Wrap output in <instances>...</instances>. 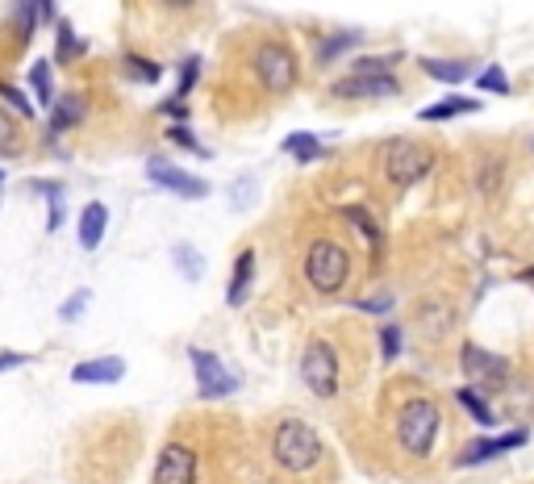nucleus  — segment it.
<instances>
[{
	"instance_id": "obj_26",
	"label": "nucleus",
	"mask_w": 534,
	"mask_h": 484,
	"mask_svg": "<svg viewBox=\"0 0 534 484\" xmlns=\"http://www.w3.org/2000/svg\"><path fill=\"white\" fill-rule=\"evenodd\" d=\"M21 150V134H17V121H13L9 109H0V155L9 159Z\"/></svg>"
},
{
	"instance_id": "obj_38",
	"label": "nucleus",
	"mask_w": 534,
	"mask_h": 484,
	"mask_svg": "<svg viewBox=\"0 0 534 484\" xmlns=\"http://www.w3.org/2000/svg\"><path fill=\"white\" fill-rule=\"evenodd\" d=\"M26 364H30V359L17 355V351H5V355H0V372H13V367H26Z\"/></svg>"
},
{
	"instance_id": "obj_23",
	"label": "nucleus",
	"mask_w": 534,
	"mask_h": 484,
	"mask_svg": "<svg viewBox=\"0 0 534 484\" xmlns=\"http://www.w3.org/2000/svg\"><path fill=\"white\" fill-rule=\"evenodd\" d=\"M30 84H34V97H38L42 109H50V100H55V84H50V59H38L30 67Z\"/></svg>"
},
{
	"instance_id": "obj_36",
	"label": "nucleus",
	"mask_w": 534,
	"mask_h": 484,
	"mask_svg": "<svg viewBox=\"0 0 534 484\" xmlns=\"http://www.w3.org/2000/svg\"><path fill=\"white\" fill-rule=\"evenodd\" d=\"M355 309H364V314H388V309H393V297H372V301H359Z\"/></svg>"
},
{
	"instance_id": "obj_16",
	"label": "nucleus",
	"mask_w": 534,
	"mask_h": 484,
	"mask_svg": "<svg viewBox=\"0 0 534 484\" xmlns=\"http://www.w3.org/2000/svg\"><path fill=\"white\" fill-rule=\"evenodd\" d=\"M255 280V251H242L234 263V276H230V288H226V301L230 305H242L247 301V288Z\"/></svg>"
},
{
	"instance_id": "obj_30",
	"label": "nucleus",
	"mask_w": 534,
	"mask_h": 484,
	"mask_svg": "<svg viewBox=\"0 0 534 484\" xmlns=\"http://www.w3.org/2000/svg\"><path fill=\"white\" fill-rule=\"evenodd\" d=\"M168 139H171V142H176V147L192 150V155L209 159V150H205V147H200V142H197V139H192V129H189V126H171V129H168Z\"/></svg>"
},
{
	"instance_id": "obj_1",
	"label": "nucleus",
	"mask_w": 534,
	"mask_h": 484,
	"mask_svg": "<svg viewBox=\"0 0 534 484\" xmlns=\"http://www.w3.org/2000/svg\"><path fill=\"white\" fill-rule=\"evenodd\" d=\"M396 63H401L396 50H388V55H367V59H359L343 79H334L330 97H338V100H385V97H396V92H401V76H393Z\"/></svg>"
},
{
	"instance_id": "obj_27",
	"label": "nucleus",
	"mask_w": 534,
	"mask_h": 484,
	"mask_svg": "<svg viewBox=\"0 0 534 484\" xmlns=\"http://www.w3.org/2000/svg\"><path fill=\"white\" fill-rule=\"evenodd\" d=\"M126 71H129V79H142V84H155L159 76H163V67L159 63H150V59H142V55H126Z\"/></svg>"
},
{
	"instance_id": "obj_37",
	"label": "nucleus",
	"mask_w": 534,
	"mask_h": 484,
	"mask_svg": "<svg viewBox=\"0 0 534 484\" xmlns=\"http://www.w3.org/2000/svg\"><path fill=\"white\" fill-rule=\"evenodd\" d=\"M497 171H501V163H497V159H488L485 171H480V192H493V176H497Z\"/></svg>"
},
{
	"instance_id": "obj_12",
	"label": "nucleus",
	"mask_w": 534,
	"mask_h": 484,
	"mask_svg": "<svg viewBox=\"0 0 534 484\" xmlns=\"http://www.w3.org/2000/svg\"><path fill=\"white\" fill-rule=\"evenodd\" d=\"M121 376H126V359H118V355L84 359V364L71 367V380H76V385H118Z\"/></svg>"
},
{
	"instance_id": "obj_11",
	"label": "nucleus",
	"mask_w": 534,
	"mask_h": 484,
	"mask_svg": "<svg viewBox=\"0 0 534 484\" xmlns=\"http://www.w3.org/2000/svg\"><path fill=\"white\" fill-rule=\"evenodd\" d=\"M155 484H197V455L184 443H168L159 451Z\"/></svg>"
},
{
	"instance_id": "obj_39",
	"label": "nucleus",
	"mask_w": 534,
	"mask_h": 484,
	"mask_svg": "<svg viewBox=\"0 0 534 484\" xmlns=\"http://www.w3.org/2000/svg\"><path fill=\"white\" fill-rule=\"evenodd\" d=\"M168 5H176V9H184V5H192V0H168Z\"/></svg>"
},
{
	"instance_id": "obj_17",
	"label": "nucleus",
	"mask_w": 534,
	"mask_h": 484,
	"mask_svg": "<svg viewBox=\"0 0 534 484\" xmlns=\"http://www.w3.org/2000/svg\"><path fill=\"white\" fill-rule=\"evenodd\" d=\"M343 218L351 221V226H355L359 234L367 238V242H372V251L385 247V230H380V221H376V213H372V209H364V205H346V209H343Z\"/></svg>"
},
{
	"instance_id": "obj_34",
	"label": "nucleus",
	"mask_w": 534,
	"mask_h": 484,
	"mask_svg": "<svg viewBox=\"0 0 534 484\" xmlns=\"http://www.w3.org/2000/svg\"><path fill=\"white\" fill-rule=\"evenodd\" d=\"M380 343H385V359H396V351H401V330H396V326H385Z\"/></svg>"
},
{
	"instance_id": "obj_25",
	"label": "nucleus",
	"mask_w": 534,
	"mask_h": 484,
	"mask_svg": "<svg viewBox=\"0 0 534 484\" xmlns=\"http://www.w3.org/2000/svg\"><path fill=\"white\" fill-rule=\"evenodd\" d=\"M84 50H88V46L76 38V30H71L67 21H59V46H55V63H71V59H79Z\"/></svg>"
},
{
	"instance_id": "obj_8",
	"label": "nucleus",
	"mask_w": 534,
	"mask_h": 484,
	"mask_svg": "<svg viewBox=\"0 0 534 484\" xmlns=\"http://www.w3.org/2000/svg\"><path fill=\"white\" fill-rule=\"evenodd\" d=\"M189 359H192V367H197V393H200V401H221V396H230L238 388V376L230 372V367L221 364L213 351L192 346Z\"/></svg>"
},
{
	"instance_id": "obj_6",
	"label": "nucleus",
	"mask_w": 534,
	"mask_h": 484,
	"mask_svg": "<svg viewBox=\"0 0 534 484\" xmlns=\"http://www.w3.org/2000/svg\"><path fill=\"white\" fill-rule=\"evenodd\" d=\"M435 150L430 147H422V142H414V139H396V142H388V150H385V180L393 188H414L417 180H426L430 171H435Z\"/></svg>"
},
{
	"instance_id": "obj_19",
	"label": "nucleus",
	"mask_w": 534,
	"mask_h": 484,
	"mask_svg": "<svg viewBox=\"0 0 534 484\" xmlns=\"http://www.w3.org/2000/svg\"><path fill=\"white\" fill-rule=\"evenodd\" d=\"M422 71L443 79V84H459V79L472 76V63H464V59H422Z\"/></svg>"
},
{
	"instance_id": "obj_35",
	"label": "nucleus",
	"mask_w": 534,
	"mask_h": 484,
	"mask_svg": "<svg viewBox=\"0 0 534 484\" xmlns=\"http://www.w3.org/2000/svg\"><path fill=\"white\" fill-rule=\"evenodd\" d=\"M159 113H168V118H176V121H189V105H184L180 97L163 100V105H159Z\"/></svg>"
},
{
	"instance_id": "obj_28",
	"label": "nucleus",
	"mask_w": 534,
	"mask_h": 484,
	"mask_svg": "<svg viewBox=\"0 0 534 484\" xmlns=\"http://www.w3.org/2000/svg\"><path fill=\"white\" fill-rule=\"evenodd\" d=\"M0 100H9V105H13V109H17L26 121H30L34 113H38V109H34V105H30V97H26V92H21V88H13V84H0Z\"/></svg>"
},
{
	"instance_id": "obj_24",
	"label": "nucleus",
	"mask_w": 534,
	"mask_h": 484,
	"mask_svg": "<svg viewBox=\"0 0 534 484\" xmlns=\"http://www.w3.org/2000/svg\"><path fill=\"white\" fill-rule=\"evenodd\" d=\"M459 406H464L467 414H472V417H476V422H480V426H497V414H493V409L485 406V396L476 393V385L459 388Z\"/></svg>"
},
{
	"instance_id": "obj_14",
	"label": "nucleus",
	"mask_w": 534,
	"mask_h": 484,
	"mask_svg": "<svg viewBox=\"0 0 534 484\" xmlns=\"http://www.w3.org/2000/svg\"><path fill=\"white\" fill-rule=\"evenodd\" d=\"M84 121V97L79 92H63V97L50 100V126H46V139H59L63 129L79 126Z\"/></svg>"
},
{
	"instance_id": "obj_18",
	"label": "nucleus",
	"mask_w": 534,
	"mask_h": 484,
	"mask_svg": "<svg viewBox=\"0 0 534 484\" xmlns=\"http://www.w3.org/2000/svg\"><path fill=\"white\" fill-rule=\"evenodd\" d=\"M480 109V100H472V97H447V100H438V105H430V109H422L417 118L422 121H451V118H459V113H476Z\"/></svg>"
},
{
	"instance_id": "obj_3",
	"label": "nucleus",
	"mask_w": 534,
	"mask_h": 484,
	"mask_svg": "<svg viewBox=\"0 0 534 484\" xmlns=\"http://www.w3.org/2000/svg\"><path fill=\"white\" fill-rule=\"evenodd\" d=\"M272 455L276 464L293 476H305L322 464V435L305 417H284V422L272 430Z\"/></svg>"
},
{
	"instance_id": "obj_4",
	"label": "nucleus",
	"mask_w": 534,
	"mask_h": 484,
	"mask_svg": "<svg viewBox=\"0 0 534 484\" xmlns=\"http://www.w3.org/2000/svg\"><path fill=\"white\" fill-rule=\"evenodd\" d=\"M305 280L313 293L322 297H334L351 284V255H346L343 242L334 238H313L309 242V255H305Z\"/></svg>"
},
{
	"instance_id": "obj_20",
	"label": "nucleus",
	"mask_w": 534,
	"mask_h": 484,
	"mask_svg": "<svg viewBox=\"0 0 534 484\" xmlns=\"http://www.w3.org/2000/svg\"><path fill=\"white\" fill-rule=\"evenodd\" d=\"M359 38H364V34H359V30L330 34V38L322 42V46H317V63H322V67H326V63H334L338 55H346V50H351V46H359Z\"/></svg>"
},
{
	"instance_id": "obj_40",
	"label": "nucleus",
	"mask_w": 534,
	"mask_h": 484,
	"mask_svg": "<svg viewBox=\"0 0 534 484\" xmlns=\"http://www.w3.org/2000/svg\"><path fill=\"white\" fill-rule=\"evenodd\" d=\"M0 184H5V171H0Z\"/></svg>"
},
{
	"instance_id": "obj_21",
	"label": "nucleus",
	"mask_w": 534,
	"mask_h": 484,
	"mask_svg": "<svg viewBox=\"0 0 534 484\" xmlns=\"http://www.w3.org/2000/svg\"><path fill=\"white\" fill-rule=\"evenodd\" d=\"M171 263L184 272V280H200V272H205V259H200V251L192 242H176L171 247Z\"/></svg>"
},
{
	"instance_id": "obj_41",
	"label": "nucleus",
	"mask_w": 534,
	"mask_h": 484,
	"mask_svg": "<svg viewBox=\"0 0 534 484\" xmlns=\"http://www.w3.org/2000/svg\"><path fill=\"white\" fill-rule=\"evenodd\" d=\"M530 280H534V267H530Z\"/></svg>"
},
{
	"instance_id": "obj_5",
	"label": "nucleus",
	"mask_w": 534,
	"mask_h": 484,
	"mask_svg": "<svg viewBox=\"0 0 534 484\" xmlns=\"http://www.w3.org/2000/svg\"><path fill=\"white\" fill-rule=\"evenodd\" d=\"M251 71H255V79L272 92V97L288 92L293 84H297V76H301L293 46H284L280 38H263L255 50H251Z\"/></svg>"
},
{
	"instance_id": "obj_2",
	"label": "nucleus",
	"mask_w": 534,
	"mask_h": 484,
	"mask_svg": "<svg viewBox=\"0 0 534 484\" xmlns=\"http://www.w3.org/2000/svg\"><path fill=\"white\" fill-rule=\"evenodd\" d=\"M438 430H443V414H438V401H430V396H409L401 414H396V443L414 459L435 455Z\"/></svg>"
},
{
	"instance_id": "obj_13",
	"label": "nucleus",
	"mask_w": 534,
	"mask_h": 484,
	"mask_svg": "<svg viewBox=\"0 0 534 484\" xmlns=\"http://www.w3.org/2000/svg\"><path fill=\"white\" fill-rule=\"evenodd\" d=\"M526 443V430H509V435H497V438H476L464 455H459V468L467 464H485V459H497L505 451H518Z\"/></svg>"
},
{
	"instance_id": "obj_10",
	"label": "nucleus",
	"mask_w": 534,
	"mask_h": 484,
	"mask_svg": "<svg viewBox=\"0 0 534 484\" xmlns=\"http://www.w3.org/2000/svg\"><path fill=\"white\" fill-rule=\"evenodd\" d=\"M147 176H150V184L168 188V192H176V197H184V201L209 197V184H205V180L189 176V171L176 168V163H168V159H150V163H147Z\"/></svg>"
},
{
	"instance_id": "obj_32",
	"label": "nucleus",
	"mask_w": 534,
	"mask_h": 484,
	"mask_svg": "<svg viewBox=\"0 0 534 484\" xmlns=\"http://www.w3.org/2000/svg\"><path fill=\"white\" fill-rule=\"evenodd\" d=\"M255 176H242V180H238V184L234 188H230V201H234V209H247L251 205V201H255Z\"/></svg>"
},
{
	"instance_id": "obj_9",
	"label": "nucleus",
	"mask_w": 534,
	"mask_h": 484,
	"mask_svg": "<svg viewBox=\"0 0 534 484\" xmlns=\"http://www.w3.org/2000/svg\"><path fill=\"white\" fill-rule=\"evenodd\" d=\"M459 364H464V376H472V385H480V388H501L505 372H509V364L501 355H493V351H485V346H476V343H464Z\"/></svg>"
},
{
	"instance_id": "obj_33",
	"label": "nucleus",
	"mask_w": 534,
	"mask_h": 484,
	"mask_svg": "<svg viewBox=\"0 0 534 484\" xmlns=\"http://www.w3.org/2000/svg\"><path fill=\"white\" fill-rule=\"evenodd\" d=\"M197 71H200V59L192 55L184 67H180V100H189V92H192V84H197Z\"/></svg>"
},
{
	"instance_id": "obj_22",
	"label": "nucleus",
	"mask_w": 534,
	"mask_h": 484,
	"mask_svg": "<svg viewBox=\"0 0 534 484\" xmlns=\"http://www.w3.org/2000/svg\"><path fill=\"white\" fill-rule=\"evenodd\" d=\"M284 150L293 159H297V163H313V159H322V139H317V134H288V142H284Z\"/></svg>"
},
{
	"instance_id": "obj_29",
	"label": "nucleus",
	"mask_w": 534,
	"mask_h": 484,
	"mask_svg": "<svg viewBox=\"0 0 534 484\" xmlns=\"http://www.w3.org/2000/svg\"><path fill=\"white\" fill-rule=\"evenodd\" d=\"M88 301H92V293H88V288H79V293H71V297L59 305V317H63V322H76V317L84 314V309H88Z\"/></svg>"
},
{
	"instance_id": "obj_31",
	"label": "nucleus",
	"mask_w": 534,
	"mask_h": 484,
	"mask_svg": "<svg viewBox=\"0 0 534 484\" xmlns=\"http://www.w3.org/2000/svg\"><path fill=\"white\" fill-rule=\"evenodd\" d=\"M476 84H480L485 92H501V97L509 92V79H505V71H501V67H485L480 76H476Z\"/></svg>"
},
{
	"instance_id": "obj_15",
	"label": "nucleus",
	"mask_w": 534,
	"mask_h": 484,
	"mask_svg": "<svg viewBox=\"0 0 534 484\" xmlns=\"http://www.w3.org/2000/svg\"><path fill=\"white\" fill-rule=\"evenodd\" d=\"M105 230H109V209L100 205V201H92V205L79 209V247L97 251L100 238H105Z\"/></svg>"
},
{
	"instance_id": "obj_7",
	"label": "nucleus",
	"mask_w": 534,
	"mask_h": 484,
	"mask_svg": "<svg viewBox=\"0 0 534 484\" xmlns=\"http://www.w3.org/2000/svg\"><path fill=\"white\" fill-rule=\"evenodd\" d=\"M301 380L313 396L330 401L343 388V372H338V351L326 338H309V346L301 351Z\"/></svg>"
}]
</instances>
